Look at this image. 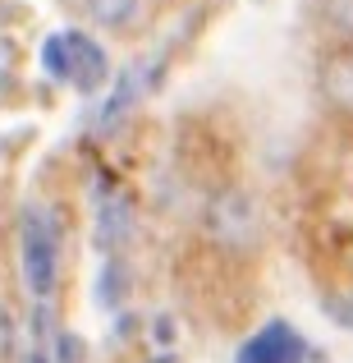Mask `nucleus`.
Wrapping results in <instances>:
<instances>
[{
    "mask_svg": "<svg viewBox=\"0 0 353 363\" xmlns=\"http://www.w3.org/2000/svg\"><path fill=\"white\" fill-rule=\"evenodd\" d=\"M321 92L340 116L353 120V51H335L321 65Z\"/></svg>",
    "mask_w": 353,
    "mask_h": 363,
    "instance_id": "obj_4",
    "label": "nucleus"
},
{
    "mask_svg": "<svg viewBox=\"0 0 353 363\" xmlns=\"http://www.w3.org/2000/svg\"><path fill=\"white\" fill-rule=\"evenodd\" d=\"M133 88H138V69H129V74H124V83L115 88V97H110V106L101 111V124H110V120L120 116V111H129V106H133Z\"/></svg>",
    "mask_w": 353,
    "mask_h": 363,
    "instance_id": "obj_8",
    "label": "nucleus"
},
{
    "mask_svg": "<svg viewBox=\"0 0 353 363\" xmlns=\"http://www.w3.org/2000/svg\"><path fill=\"white\" fill-rule=\"evenodd\" d=\"M42 65L51 79L69 83L79 92H97L106 83V51L88 33H55L42 46Z\"/></svg>",
    "mask_w": 353,
    "mask_h": 363,
    "instance_id": "obj_1",
    "label": "nucleus"
},
{
    "mask_svg": "<svg viewBox=\"0 0 353 363\" xmlns=\"http://www.w3.org/2000/svg\"><path fill=\"white\" fill-rule=\"evenodd\" d=\"M18 253H23V281L37 299H51L55 276H60V235L46 207H23V225H18Z\"/></svg>",
    "mask_w": 353,
    "mask_h": 363,
    "instance_id": "obj_2",
    "label": "nucleus"
},
{
    "mask_svg": "<svg viewBox=\"0 0 353 363\" xmlns=\"http://www.w3.org/2000/svg\"><path fill=\"white\" fill-rule=\"evenodd\" d=\"M308 345L289 322H266L257 336H248L238 345V363H303Z\"/></svg>",
    "mask_w": 353,
    "mask_h": 363,
    "instance_id": "obj_3",
    "label": "nucleus"
},
{
    "mask_svg": "<svg viewBox=\"0 0 353 363\" xmlns=\"http://www.w3.org/2000/svg\"><path fill=\"white\" fill-rule=\"evenodd\" d=\"M83 9H88L101 28H124L133 18V9H138V0H83Z\"/></svg>",
    "mask_w": 353,
    "mask_h": 363,
    "instance_id": "obj_6",
    "label": "nucleus"
},
{
    "mask_svg": "<svg viewBox=\"0 0 353 363\" xmlns=\"http://www.w3.org/2000/svg\"><path fill=\"white\" fill-rule=\"evenodd\" d=\"M9 354V318H5V308H0V359Z\"/></svg>",
    "mask_w": 353,
    "mask_h": 363,
    "instance_id": "obj_10",
    "label": "nucleus"
},
{
    "mask_svg": "<svg viewBox=\"0 0 353 363\" xmlns=\"http://www.w3.org/2000/svg\"><path fill=\"white\" fill-rule=\"evenodd\" d=\"M129 230H133L129 198H124V194L101 198V207H97V244L106 248V253H115V248H120L124 240H129Z\"/></svg>",
    "mask_w": 353,
    "mask_h": 363,
    "instance_id": "obj_5",
    "label": "nucleus"
},
{
    "mask_svg": "<svg viewBox=\"0 0 353 363\" xmlns=\"http://www.w3.org/2000/svg\"><path fill=\"white\" fill-rule=\"evenodd\" d=\"M97 299L106 303V308H115V303L124 299V262L106 267V276H101V285H97Z\"/></svg>",
    "mask_w": 353,
    "mask_h": 363,
    "instance_id": "obj_7",
    "label": "nucleus"
},
{
    "mask_svg": "<svg viewBox=\"0 0 353 363\" xmlns=\"http://www.w3.org/2000/svg\"><path fill=\"white\" fill-rule=\"evenodd\" d=\"M330 23L340 33H353V0H330Z\"/></svg>",
    "mask_w": 353,
    "mask_h": 363,
    "instance_id": "obj_9",
    "label": "nucleus"
}]
</instances>
